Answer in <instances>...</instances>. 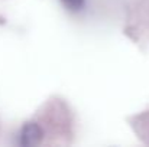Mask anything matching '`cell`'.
Instances as JSON below:
<instances>
[{"instance_id": "cell-1", "label": "cell", "mask_w": 149, "mask_h": 147, "mask_svg": "<svg viewBox=\"0 0 149 147\" xmlns=\"http://www.w3.org/2000/svg\"><path fill=\"white\" fill-rule=\"evenodd\" d=\"M44 140V130L38 123L29 121L20 130V144L22 146H38Z\"/></svg>"}, {"instance_id": "cell-2", "label": "cell", "mask_w": 149, "mask_h": 147, "mask_svg": "<svg viewBox=\"0 0 149 147\" xmlns=\"http://www.w3.org/2000/svg\"><path fill=\"white\" fill-rule=\"evenodd\" d=\"M61 3L71 12H80L84 7L86 0H61Z\"/></svg>"}]
</instances>
